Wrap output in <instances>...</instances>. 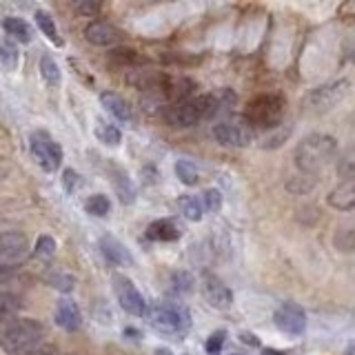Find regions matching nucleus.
Returning a JSON list of instances; mask_svg holds the SVG:
<instances>
[{"label": "nucleus", "mask_w": 355, "mask_h": 355, "mask_svg": "<svg viewBox=\"0 0 355 355\" xmlns=\"http://www.w3.org/2000/svg\"><path fill=\"white\" fill-rule=\"evenodd\" d=\"M225 107L222 96H191L184 98L180 103L164 109V122L173 129H191L205 120H211L220 114V109Z\"/></svg>", "instance_id": "obj_1"}, {"label": "nucleus", "mask_w": 355, "mask_h": 355, "mask_svg": "<svg viewBox=\"0 0 355 355\" xmlns=\"http://www.w3.org/2000/svg\"><path fill=\"white\" fill-rule=\"evenodd\" d=\"M338 155V140L327 136V133H311V136L302 138L297 142L293 151V160L300 171L313 175L329 166Z\"/></svg>", "instance_id": "obj_2"}, {"label": "nucleus", "mask_w": 355, "mask_h": 355, "mask_svg": "<svg viewBox=\"0 0 355 355\" xmlns=\"http://www.w3.org/2000/svg\"><path fill=\"white\" fill-rule=\"evenodd\" d=\"M284 107L286 100L277 94H262L258 98H253L247 105V111H244V122L255 131V129H277L280 122L284 118Z\"/></svg>", "instance_id": "obj_3"}, {"label": "nucleus", "mask_w": 355, "mask_h": 355, "mask_svg": "<svg viewBox=\"0 0 355 355\" xmlns=\"http://www.w3.org/2000/svg\"><path fill=\"white\" fill-rule=\"evenodd\" d=\"M147 313L153 329L164 333V336H182L191 327V313H189V309L180 302H171V300L155 302Z\"/></svg>", "instance_id": "obj_4"}, {"label": "nucleus", "mask_w": 355, "mask_h": 355, "mask_svg": "<svg viewBox=\"0 0 355 355\" xmlns=\"http://www.w3.org/2000/svg\"><path fill=\"white\" fill-rule=\"evenodd\" d=\"M42 336H44V327L38 320L18 318L0 333V347H3L9 355H14V353H20V351L40 344Z\"/></svg>", "instance_id": "obj_5"}, {"label": "nucleus", "mask_w": 355, "mask_h": 355, "mask_svg": "<svg viewBox=\"0 0 355 355\" xmlns=\"http://www.w3.org/2000/svg\"><path fill=\"white\" fill-rule=\"evenodd\" d=\"M29 151L31 158L44 173H53L62 164V147L55 142L44 129H36L29 133Z\"/></svg>", "instance_id": "obj_6"}, {"label": "nucleus", "mask_w": 355, "mask_h": 355, "mask_svg": "<svg viewBox=\"0 0 355 355\" xmlns=\"http://www.w3.org/2000/svg\"><path fill=\"white\" fill-rule=\"evenodd\" d=\"M29 240L18 231L0 233V280H5L7 273L25 262L29 258Z\"/></svg>", "instance_id": "obj_7"}, {"label": "nucleus", "mask_w": 355, "mask_h": 355, "mask_svg": "<svg viewBox=\"0 0 355 355\" xmlns=\"http://www.w3.org/2000/svg\"><path fill=\"white\" fill-rule=\"evenodd\" d=\"M211 136H214L216 142L225 144V147L242 149V147H249L253 142L255 131L242 118H227L211 127Z\"/></svg>", "instance_id": "obj_8"}, {"label": "nucleus", "mask_w": 355, "mask_h": 355, "mask_svg": "<svg viewBox=\"0 0 355 355\" xmlns=\"http://www.w3.org/2000/svg\"><path fill=\"white\" fill-rule=\"evenodd\" d=\"M111 284H114L118 304L125 309L129 315H136V318L147 315V302H144L142 293L138 291V286L133 284L131 277H127L125 273H114L111 275Z\"/></svg>", "instance_id": "obj_9"}, {"label": "nucleus", "mask_w": 355, "mask_h": 355, "mask_svg": "<svg viewBox=\"0 0 355 355\" xmlns=\"http://www.w3.org/2000/svg\"><path fill=\"white\" fill-rule=\"evenodd\" d=\"M273 324L277 331L286 333L291 338H300L306 331V313L304 309L295 304V302H284L275 309L273 313Z\"/></svg>", "instance_id": "obj_10"}, {"label": "nucleus", "mask_w": 355, "mask_h": 355, "mask_svg": "<svg viewBox=\"0 0 355 355\" xmlns=\"http://www.w3.org/2000/svg\"><path fill=\"white\" fill-rule=\"evenodd\" d=\"M202 295H205V300L211 306L220 309V311H225V309H229L233 304L231 288L214 273H205L202 275Z\"/></svg>", "instance_id": "obj_11"}, {"label": "nucleus", "mask_w": 355, "mask_h": 355, "mask_svg": "<svg viewBox=\"0 0 355 355\" xmlns=\"http://www.w3.org/2000/svg\"><path fill=\"white\" fill-rule=\"evenodd\" d=\"M349 92V80H336V83H329V85H322L318 87L313 94H311V105L315 109H331L336 107L340 100L347 96Z\"/></svg>", "instance_id": "obj_12"}, {"label": "nucleus", "mask_w": 355, "mask_h": 355, "mask_svg": "<svg viewBox=\"0 0 355 355\" xmlns=\"http://www.w3.org/2000/svg\"><path fill=\"white\" fill-rule=\"evenodd\" d=\"M53 320H55V324H58L60 329L71 333V331H78L83 327V311L73 302V300L60 297L58 302H55Z\"/></svg>", "instance_id": "obj_13"}, {"label": "nucleus", "mask_w": 355, "mask_h": 355, "mask_svg": "<svg viewBox=\"0 0 355 355\" xmlns=\"http://www.w3.org/2000/svg\"><path fill=\"white\" fill-rule=\"evenodd\" d=\"M85 38L96 47H114L116 42H120V31L111 22L94 20L85 27Z\"/></svg>", "instance_id": "obj_14"}, {"label": "nucleus", "mask_w": 355, "mask_h": 355, "mask_svg": "<svg viewBox=\"0 0 355 355\" xmlns=\"http://www.w3.org/2000/svg\"><path fill=\"white\" fill-rule=\"evenodd\" d=\"M100 253L114 266H133V255L129 253V249L118 238L109 236V233L100 238Z\"/></svg>", "instance_id": "obj_15"}, {"label": "nucleus", "mask_w": 355, "mask_h": 355, "mask_svg": "<svg viewBox=\"0 0 355 355\" xmlns=\"http://www.w3.org/2000/svg\"><path fill=\"white\" fill-rule=\"evenodd\" d=\"M100 105H103L118 122H122V125H131L133 122V111L122 96H118L114 92H103L100 94Z\"/></svg>", "instance_id": "obj_16"}, {"label": "nucleus", "mask_w": 355, "mask_h": 355, "mask_svg": "<svg viewBox=\"0 0 355 355\" xmlns=\"http://www.w3.org/2000/svg\"><path fill=\"white\" fill-rule=\"evenodd\" d=\"M147 238L153 242H175L182 238V227L169 218L155 220L147 227Z\"/></svg>", "instance_id": "obj_17"}, {"label": "nucleus", "mask_w": 355, "mask_h": 355, "mask_svg": "<svg viewBox=\"0 0 355 355\" xmlns=\"http://www.w3.org/2000/svg\"><path fill=\"white\" fill-rule=\"evenodd\" d=\"M111 182H114V189L120 198L122 205H133L136 202V187H133L131 178L125 169H120V166H114L111 169Z\"/></svg>", "instance_id": "obj_18"}, {"label": "nucleus", "mask_w": 355, "mask_h": 355, "mask_svg": "<svg viewBox=\"0 0 355 355\" xmlns=\"http://www.w3.org/2000/svg\"><path fill=\"white\" fill-rule=\"evenodd\" d=\"M329 205L338 211H351L355 207V189L353 180H344L329 193Z\"/></svg>", "instance_id": "obj_19"}, {"label": "nucleus", "mask_w": 355, "mask_h": 355, "mask_svg": "<svg viewBox=\"0 0 355 355\" xmlns=\"http://www.w3.org/2000/svg\"><path fill=\"white\" fill-rule=\"evenodd\" d=\"M33 18H36V25L38 29L42 31V36L51 40L55 47H62V38H60V33H58V27H55V22L51 18V14H47L44 9H38L36 14H33Z\"/></svg>", "instance_id": "obj_20"}, {"label": "nucleus", "mask_w": 355, "mask_h": 355, "mask_svg": "<svg viewBox=\"0 0 355 355\" xmlns=\"http://www.w3.org/2000/svg\"><path fill=\"white\" fill-rule=\"evenodd\" d=\"M3 27L7 31V36H11L14 40L22 42V44H29L31 42V27L27 25L22 18H16V16H7Z\"/></svg>", "instance_id": "obj_21"}, {"label": "nucleus", "mask_w": 355, "mask_h": 355, "mask_svg": "<svg viewBox=\"0 0 355 355\" xmlns=\"http://www.w3.org/2000/svg\"><path fill=\"white\" fill-rule=\"evenodd\" d=\"M178 207H180L182 216L191 222H200L205 216V209H202V202H200L198 196H191V193H184L178 198Z\"/></svg>", "instance_id": "obj_22"}, {"label": "nucleus", "mask_w": 355, "mask_h": 355, "mask_svg": "<svg viewBox=\"0 0 355 355\" xmlns=\"http://www.w3.org/2000/svg\"><path fill=\"white\" fill-rule=\"evenodd\" d=\"M96 138L107 144V147H118L122 142V133L116 125H111V122H105L103 118L96 120Z\"/></svg>", "instance_id": "obj_23"}, {"label": "nucleus", "mask_w": 355, "mask_h": 355, "mask_svg": "<svg viewBox=\"0 0 355 355\" xmlns=\"http://www.w3.org/2000/svg\"><path fill=\"white\" fill-rule=\"evenodd\" d=\"M40 76H42V80L47 83L49 87H58L60 80H62L58 62H55L51 55H47V53H44L42 58H40Z\"/></svg>", "instance_id": "obj_24"}, {"label": "nucleus", "mask_w": 355, "mask_h": 355, "mask_svg": "<svg viewBox=\"0 0 355 355\" xmlns=\"http://www.w3.org/2000/svg\"><path fill=\"white\" fill-rule=\"evenodd\" d=\"M173 169H175L178 180H180L182 184L193 187V184L200 182V171H198V166H196L193 162H189V160H178Z\"/></svg>", "instance_id": "obj_25"}, {"label": "nucleus", "mask_w": 355, "mask_h": 355, "mask_svg": "<svg viewBox=\"0 0 355 355\" xmlns=\"http://www.w3.org/2000/svg\"><path fill=\"white\" fill-rule=\"evenodd\" d=\"M85 211H87V214L96 216V218H105V216H109V211H111V200L105 193H94L85 202Z\"/></svg>", "instance_id": "obj_26"}, {"label": "nucleus", "mask_w": 355, "mask_h": 355, "mask_svg": "<svg viewBox=\"0 0 355 355\" xmlns=\"http://www.w3.org/2000/svg\"><path fill=\"white\" fill-rule=\"evenodd\" d=\"M44 280H47L49 286L58 288V291H62V293L73 291V277H71L69 273H62V271H47V275H44Z\"/></svg>", "instance_id": "obj_27"}, {"label": "nucleus", "mask_w": 355, "mask_h": 355, "mask_svg": "<svg viewBox=\"0 0 355 355\" xmlns=\"http://www.w3.org/2000/svg\"><path fill=\"white\" fill-rule=\"evenodd\" d=\"M169 291L175 293V295H182V293H189L193 288V277L189 275L187 271H175L171 273V280H169Z\"/></svg>", "instance_id": "obj_28"}, {"label": "nucleus", "mask_w": 355, "mask_h": 355, "mask_svg": "<svg viewBox=\"0 0 355 355\" xmlns=\"http://www.w3.org/2000/svg\"><path fill=\"white\" fill-rule=\"evenodd\" d=\"M20 309V302L16 295H11L7 291H0V322L11 320Z\"/></svg>", "instance_id": "obj_29"}, {"label": "nucleus", "mask_w": 355, "mask_h": 355, "mask_svg": "<svg viewBox=\"0 0 355 355\" xmlns=\"http://www.w3.org/2000/svg\"><path fill=\"white\" fill-rule=\"evenodd\" d=\"M0 62L5 64L7 71H14L18 67V47L11 40L0 42Z\"/></svg>", "instance_id": "obj_30"}, {"label": "nucleus", "mask_w": 355, "mask_h": 355, "mask_svg": "<svg viewBox=\"0 0 355 355\" xmlns=\"http://www.w3.org/2000/svg\"><path fill=\"white\" fill-rule=\"evenodd\" d=\"M200 202H202V209L207 214H220L222 209V193L218 189H205L202 196H200Z\"/></svg>", "instance_id": "obj_31"}, {"label": "nucleus", "mask_w": 355, "mask_h": 355, "mask_svg": "<svg viewBox=\"0 0 355 355\" xmlns=\"http://www.w3.org/2000/svg\"><path fill=\"white\" fill-rule=\"evenodd\" d=\"M33 253L38 255V258H51V255L55 253V240L51 236H40L36 240V249H33Z\"/></svg>", "instance_id": "obj_32"}, {"label": "nucleus", "mask_w": 355, "mask_h": 355, "mask_svg": "<svg viewBox=\"0 0 355 355\" xmlns=\"http://www.w3.org/2000/svg\"><path fill=\"white\" fill-rule=\"evenodd\" d=\"M225 338H227V333L225 331H216V333H211L207 344H205V349L209 355H218L222 351V344H225Z\"/></svg>", "instance_id": "obj_33"}, {"label": "nucleus", "mask_w": 355, "mask_h": 355, "mask_svg": "<svg viewBox=\"0 0 355 355\" xmlns=\"http://www.w3.org/2000/svg\"><path fill=\"white\" fill-rule=\"evenodd\" d=\"M336 247L340 251H351L353 249V231L351 229H342L338 231V236H336Z\"/></svg>", "instance_id": "obj_34"}, {"label": "nucleus", "mask_w": 355, "mask_h": 355, "mask_svg": "<svg viewBox=\"0 0 355 355\" xmlns=\"http://www.w3.org/2000/svg\"><path fill=\"white\" fill-rule=\"evenodd\" d=\"M78 184H80V175H78L73 169H67L62 173V187H64V191H69V193L76 191Z\"/></svg>", "instance_id": "obj_35"}, {"label": "nucleus", "mask_w": 355, "mask_h": 355, "mask_svg": "<svg viewBox=\"0 0 355 355\" xmlns=\"http://www.w3.org/2000/svg\"><path fill=\"white\" fill-rule=\"evenodd\" d=\"M14 355H55V349L51 347V344H36V347H31V349H25V351H20V353H14Z\"/></svg>", "instance_id": "obj_36"}, {"label": "nucleus", "mask_w": 355, "mask_h": 355, "mask_svg": "<svg viewBox=\"0 0 355 355\" xmlns=\"http://www.w3.org/2000/svg\"><path fill=\"white\" fill-rule=\"evenodd\" d=\"M100 9H103L100 3H76V11H80V14H85V16H94Z\"/></svg>", "instance_id": "obj_37"}, {"label": "nucleus", "mask_w": 355, "mask_h": 355, "mask_svg": "<svg viewBox=\"0 0 355 355\" xmlns=\"http://www.w3.org/2000/svg\"><path fill=\"white\" fill-rule=\"evenodd\" d=\"M240 340L244 342V344H253V347H258V340H255V336L253 333H240Z\"/></svg>", "instance_id": "obj_38"}, {"label": "nucleus", "mask_w": 355, "mask_h": 355, "mask_svg": "<svg viewBox=\"0 0 355 355\" xmlns=\"http://www.w3.org/2000/svg\"><path fill=\"white\" fill-rule=\"evenodd\" d=\"M155 355H171V351L162 347V349H155Z\"/></svg>", "instance_id": "obj_39"}, {"label": "nucleus", "mask_w": 355, "mask_h": 355, "mask_svg": "<svg viewBox=\"0 0 355 355\" xmlns=\"http://www.w3.org/2000/svg\"><path fill=\"white\" fill-rule=\"evenodd\" d=\"M264 355H282V353H277V351H264Z\"/></svg>", "instance_id": "obj_40"}, {"label": "nucleus", "mask_w": 355, "mask_h": 355, "mask_svg": "<svg viewBox=\"0 0 355 355\" xmlns=\"http://www.w3.org/2000/svg\"><path fill=\"white\" fill-rule=\"evenodd\" d=\"M231 355H240V353H231Z\"/></svg>", "instance_id": "obj_41"}]
</instances>
